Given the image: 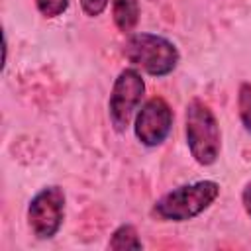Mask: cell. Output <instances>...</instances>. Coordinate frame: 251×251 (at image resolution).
<instances>
[{
  "label": "cell",
  "instance_id": "obj_1",
  "mask_svg": "<svg viewBox=\"0 0 251 251\" xmlns=\"http://www.w3.org/2000/svg\"><path fill=\"white\" fill-rule=\"evenodd\" d=\"M220 196L216 180H198L182 184L163 194L151 208V214L161 222H188L208 210Z\"/></svg>",
  "mask_w": 251,
  "mask_h": 251
},
{
  "label": "cell",
  "instance_id": "obj_2",
  "mask_svg": "<svg viewBox=\"0 0 251 251\" xmlns=\"http://www.w3.org/2000/svg\"><path fill=\"white\" fill-rule=\"evenodd\" d=\"M184 135L186 145L194 161L202 167H210L218 161L222 151L220 124L210 106L198 98H192L184 114Z\"/></svg>",
  "mask_w": 251,
  "mask_h": 251
},
{
  "label": "cell",
  "instance_id": "obj_3",
  "mask_svg": "<svg viewBox=\"0 0 251 251\" xmlns=\"http://www.w3.org/2000/svg\"><path fill=\"white\" fill-rule=\"evenodd\" d=\"M124 57L151 76H167L178 65V49L173 41L157 33H131L122 49Z\"/></svg>",
  "mask_w": 251,
  "mask_h": 251
},
{
  "label": "cell",
  "instance_id": "obj_4",
  "mask_svg": "<svg viewBox=\"0 0 251 251\" xmlns=\"http://www.w3.org/2000/svg\"><path fill=\"white\" fill-rule=\"evenodd\" d=\"M143 94H145V82L137 69H124L116 76L108 100V114L118 133L126 131L131 118L137 114Z\"/></svg>",
  "mask_w": 251,
  "mask_h": 251
},
{
  "label": "cell",
  "instance_id": "obj_5",
  "mask_svg": "<svg viewBox=\"0 0 251 251\" xmlns=\"http://www.w3.org/2000/svg\"><path fill=\"white\" fill-rule=\"evenodd\" d=\"M65 220V190L57 184L43 186L27 204V226L37 239L57 235Z\"/></svg>",
  "mask_w": 251,
  "mask_h": 251
},
{
  "label": "cell",
  "instance_id": "obj_6",
  "mask_svg": "<svg viewBox=\"0 0 251 251\" xmlns=\"http://www.w3.org/2000/svg\"><path fill=\"white\" fill-rule=\"evenodd\" d=\"M173 110L169 102L161 96H153L143 102V106L135 114L133 133L137 141L145 147L161 145L173 127Z\"/></svg>",
  "mask_w": 251,
  "mask_h": 251
},
{
  "label": "cell",
  "instance_id": "obj_7",
  "mask_svg": "<svg viewBox=\"0 0 251 251\" xmlns=\"http://www.w3.org/2000/svg\"><path fill=\"white\" fill-rule=\"evenodd\" d=\"M112 18L122 33H131L139 22L137 0H112Z\"/></svg>",
  "mask_w": 251,
  "mask_h": 251
},
{
  "label": "cell",
  "instance_id": "obj_8",
  "mask_svg": "<svg viewBox=\"0 0 251 251\" xmlns=\"http://www.w3.org/2000/svg\"><path fill=\"white\" fill-rule=\"evenodd\" d=\"M108 247L114 251H124V249H143V243L139 239L137 229L131 224H122L112 231V237L108 241Z\"/></svg>",
  "mask_w": 251,
  "mask_h": 251
},
{
  "label": "cell",
  "instance_id": "obj_9",
  "mask_svg": "<svg viewBox=\"0 0 251 251\" xmlns=\"http://www.w3.org/2000/svg\"><path fill=\"white\" fill-rule=\"evenodd\" d=\"M237 110H239V120L245 127L247 133H251V84L241 82L237 90Z\"/></svg>",
  "mask_w": 251,
  "mask_h": 251
},
{
  "label": "cell",
  "instance_id": "obj_10",
  "mask_svg": "<svg viewBox=\"0 0 251 251\" xmlns=\"http://www.w3.org/2000/svg\"><path fill=\"white\" fill-rule=\"evenodd\" d=\"M71 0H35V6L39 10V14L47 20L59 18L63 12H67Z\"/></svg>",
  "mask_w": 251,
  "mask_h": 251
},
{
  "label": "cell",
  "instance_id": "obj_11",
  "mask_svg": "<svg viewBox=\"0 0 251 251\" xmlns=\"http://www.w3.org/2000/svg\"><path fill=\"white\" fill-rule=\"evenodd\" d=\"M108 2L110 0H80V8L88 18H96L108 8Z\"/></svg>",
  "mask_w": 251,
  "mask_h": 251
},
{
  "label": "cell",
  "instance_id": "obj_12",
  "mask_svg": "<svg viewBox=\"0 0 251 251\" xmlns=\"http://www.w3.org/2000/svg\"><path fill=\"white\" fill-rule=\"evenodd\" d=\"M241 204H243L247 216L251 218V180H249V182L243 186V190H241Z\"/></svg>",
  "mask_w": 251,
  "mask_h": 251
},
{
  "label": "cell",
  "instance_id": "obj_13",
  "mask_svg": "<svg viewBox=\"0 0 251 251\" xmlns=\"http://www.w3.org/2000/svg\"><path fill=\"white\" fill-rule=\"evenodd\" d=\"M151 2H155V0H151Z\"/></svg>",
  "mask_w": 251,
  "mask_h": 251
}]
</instances>
